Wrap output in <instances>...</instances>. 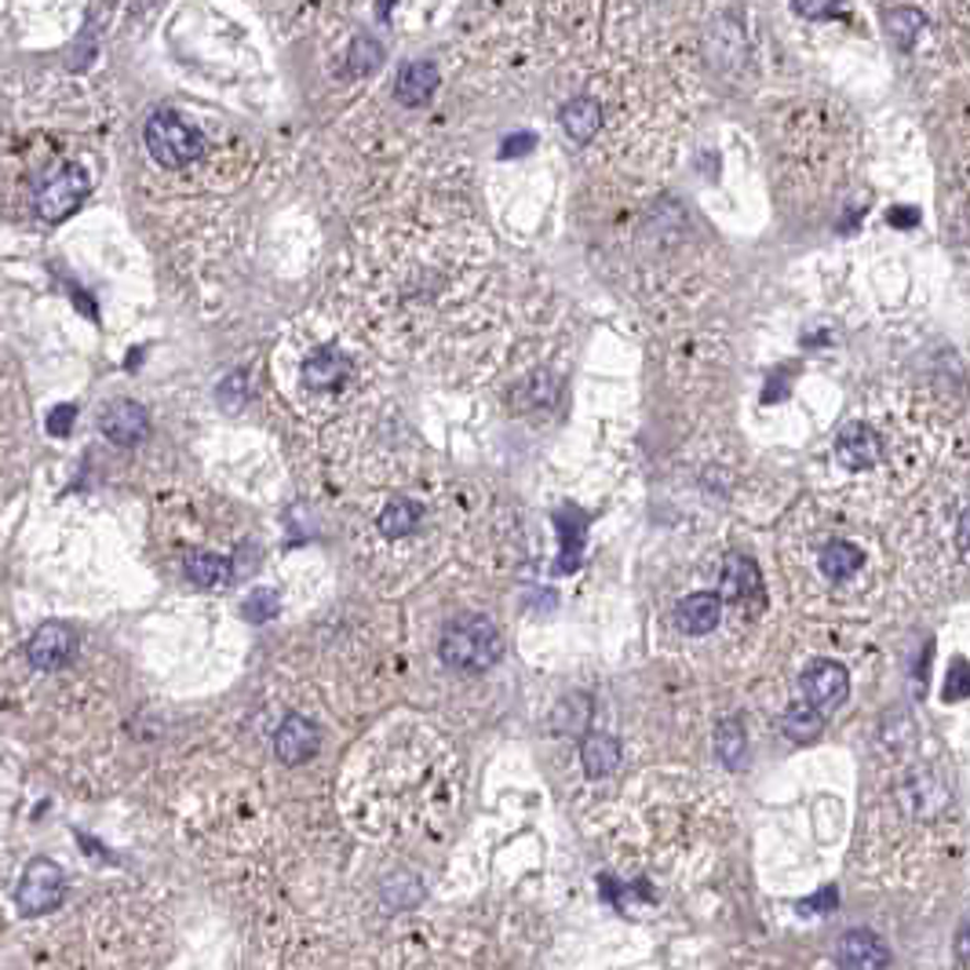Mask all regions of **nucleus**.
Segmentation results:
<instances>
[{
  "label": "nucleus",
  "instance_id": "obj_1",
  "mask_svg": "<svg viewBox=\"0 0 970 970\" xmlns=\"http://www.w3.org/2000/svg\"><path fill=\"white\" fill-rule=\"evenodd\" d=\"M850 161V124L828 102L792 107L781 129V168L795 193H821Z\"/></svg>",
  "mask_w": 970,
  "mask_h": 970
},
{
  "label": "nucleus",
  "instance_id": "obj_2",
  "mask_svg": "<svg viewBox=\"0 0 970 970\" xmlns=\"http://www.w3.org/2000/svg\"><path fill=\"white\" fill-rule=\"evenodd\" d=\"M869 566H872L869 544L850 533H843V529H828L825 536H817V533L799 536V547H795V558L789 569L792 573L814 577L821 595L843 599V595H854V588L861 584V577L869 573Z\"/></svg>",
  "mask_w": 970,
  "mask_h": 970
},
{
  "label": "nucleus",
  "instance_id": "obj_3",
  "mask_svg": "<svg viewBox=\"0 0 970 970\" xmlns=\"http://www.w3.org/2000/svg\"><path fill=\"white\" fill-rule=\"evenodd\" d=\"M504 654V638L489 617H464L445 627L442 660L456 671H486Z\"/></svg>",
  "mask_w": 970,
  "mask_h": 970
},
{
  "label": "nucleus",
  "instance_id": "obj_4",
  "mask_svg": "<svg viewBox=\"0 0 970 970\" xmlns=\"http://www.w3.org/2000/svg\"><path fill=\"white\" fill-rule=\"evenodd\" d=\"M201 135L176 113H154L146 121V150L161 168H187L201 157Z\"/></svg>",
  "mask_w": 970,
  "mask_h": 970
},
{
  "label": "nucleus",
  "instance_id": "obj_5",
  "mask_svg": "<svg viewBox=\"0 0 970 970\" xmlns=\"http://www.w3.org/2000/svg\"><path fill=\"white\" fill-rule=\"evenodd\" d=\"M347 380H350V361H347V350H339V344L322 339V344L303 350V358H300L303 394L336 398L339 391H347Z\"/></svg>",
  "mask_w": 970,
  "mask_h": 970
},
{
  "label": "nucleus",
  "instance_id": "obj_6",
  "mask_svg": "<svg viewBox=\"0 0 970 970\" xmlns=\"http://www.w3.org/2000/svg\"><path fill=\"white\" fill-rule=\"evenodd\" d=\"M88 187L91 179L81 165H63L55 168L52 176H44V182L37 187V193H33V209H37L41 220H66V215H74L77 209H81V201L88 198Z\"/></svg>",
  "mask_w": 970,
  "mask_h": 970
},
{
  "label": "nucleus",
  "instance_id": "obj_7",
  "mask_svg": "<svg viewBox=\"0 0 970 970\" xmlns=\"http://www.w3.org/2000/svg\"><path fill=\"white\" fill-rule=\"evenodd\" d=\"M66 890V872L55 861H30L26 872H22V887H19V908L22 916H44L63 901Z\"/></svg>",
  "mask_w": 970,
  "mask_h": 970
},
{
  "label": "nucleus",
  "instance_id": "obj_8",
  "mask_svg": "<svg viewBox=\"0 0 970 970\" xmlns=\"http://www.w3.org/2000/svg\"><path fill=\"white\" fill-rule=\"evenodd\" d=\"M799 690H803V698L814 712L828 715L850 698V671L836 665V660H817V665H810L799 676Z\"/></svg>",
  "mask_w": 970,
  "mask_h": 970
},
{
  "label": "nucleus",
  "instance_id": "obj_9",
  "mask_svg": "<svg viewBox=\"0 0 970 970\" xmlns=\"http://www.w3.org/2000/svg\"><path fill=\"white\" fill-rule=\"evenodd\" d=\"M74 654H77V632H74V627H66V624H41L37 632H33V638H30V646H26L30 665L41 668V671L63 668Z\"/></svg>",
  "mask_w": 970,
  "mask_h": 970
},
{
  "label": "nucleus",
  "instance_id": "obj_10",
  "mask_svg": "<svg viewBox=\"0 0 970 970\" xmlns=\"http://www.w3.org/2000/svg\"><path fill=\"white\" fill-rule=\"evenodd\" d=\"M723 610H726V602L718 591H693V595L679 602L676 624H679V632H687V635H712L715 627L723 624Z\"/></svg>",
  "mask_w": 970,
  "mask_h": 970
},
{
  "label": "nucleus",
  "instance_id": "obj_11",
  "mask_svg": "<svg viewBox=\"0 0 970 970\" xmlns=\"http://www.w3.org/2000/svg\"><path fill=\"white\" fill-rule=\"evenodd\" d=\"M839 460L850 467V471H872V467L883 464V435L869 424H850L839 438Z\"/></svg>",
  "mask_w": 970,
  "mask_h": 970
},
{
  "label": "nucleus",
  "instance_id": "obj_12",
  "mask_svg": "<svg viewBox=\"0 0 970 970\" xmlns=\"http://www.w3.org/2000/svg\"><path fill=\"white\" fill-rule=\"evenodd\" d=\"M274 748H278V759L289 762V767H300L317 751V729L311 718L303 715H289L274 737Z\"/></svg>",
  "mask_w": 970,
  "mask_h": 970
},
{
  "label": "nucleus",
  "instance_id": "obj_13",
  "mask_svg": "<svg viewBox=\"0 0 970 970\" xmlns=\"http://www.w3.org/2000/svg\"><path fill=\"white\" fill-rule=\"evenodd\" d=\"M718 595H723V602L759 599L762 595L759 566L751 562V558H729L726 569H723V584H718Z\"/></svg>",
  "mask_w": 970,
  "mask_h": 970
},
{
  "label": "nucleus",
  "instance_id": "obj_14",
  "mask_svg": "<svg viewBox=\"0 0 970 970\" xmlns=\"http://www.w3.org/2000/svg\"><path fill=\"white\" fill-rule=\"evenodd\" d=\"M562 129L573 143H591L602 129V102L591 96H577L562 107Z\"/></svg>",
  "mask_w": 970,
  "mask_h": 970
},
{
  "label": "nucleus",
  "instance_id": "obj_15",
  "mask_svg": "<svg viewBox=\"0 0 970 970\" xmlns=\"http://www.w3.org/2000/svg\"><path fill=\"white\" fill-rule=\"evenodd\" d=\"M102 435L121 445L140 442L146 435V413L135 402H113L107 413H102Z\"/></svg>",
  "mask_w": 970,
  "mask_h": 970
},
{
  "label": "nucleus",
  "instance_id": "obj_16",
  "mask_svg": "<svg viewBox=\"0 0 970 970\" xmlns=\"http://www.w3.org/2000/svg\"><path fill=\"white\" fill-rule=\"evenodd\" d=\"M438 88V70L435 63L427 59H416L402 66V74H398V99L405 102V107H424V102H431V96H435Z\"/></svg>",
  "mask_w": 970,
  "mask_h": 970
},
{
  "label": "nucleus",
  "instance_id": "obj_17",
  "mask_svg": "<svg viewBox=\"0 0 970 970\" xmlns=\"http://www.w3.org/2000/svg\"><path fill=\"white\" fill-rule=\"evenodd\" d=\"M420 522H424V508L416 500H394L376 515V533L387 536V540H405L420 529Z\"/></svg>",
  "mask_w": 970,
  "mask_h": 970
},
{
  "label": "nucleus",
  "instance_id": "obj_18",
  "mask_svg": "<svg viewBox=\"0 0 970 970\" xmlns=\"http://www.w3.org/2000/svg\"><path fill=\"white\" fill-rule=\"evenodd\" d=\"M883 963H887V949L872 934L854 930L839 941V967H883Z\"/></svg>",
  "mask_w": 970,
  "mask_h": 970
},
{
  "label": "nucleus",
  "instance_id": "obj_19",
  "mask_svg": "<svg viewBox=\"0 0 970 970\" xmlns=\"http://www.w3.org/2000/svg\"><path fill=\"white\" fill-rule=\"evenodd\" d=\"M187 577L198 588L220 591V588H226L234 580V566H231V558L212 555V551H201V555H193L190 562H187Z\"/></svg>",
  "mask_w": 970,
  "mask_h": 970
},
{
  "label": "nucleus",
  "instance_id": "obj_20",
  "mask_svg": "<svg viewBox=\"0 0 970 970\" xmlns=\"http://www.w3.org/2000/svg\"><path fill=\"white\" fill-rule=\"evenodd\" d=\"M580 759H584L591 778H606V773L621 767V745L606 734H588L584 748H580Z\"/></svg>",
  "mask_w": 970,
  "mask_h": 970
},
{
  "label": "nucleus",
  "instance_id": "obj_21",
  "mask_svg": "<svg viewBox=\"0 0 970 970\" xmlns=\"http://www.w3.org/2000/svg\"><path fill=\"white\" fill-rule=\"evenodd\" d=\"M883 22H887V33L901 44V48H912V41H916L923 30V15L916 8H890Z\"/></svg>",
  "mask_w": 970,
  "mask_h": 970
},
{
  "label": "nucleus",
  "instance_id": "obj_22",
  "mask_svg": "<svg viewBox=\"0 0 970 970\" xmlns=\"http://www.w3.org/2000/svg\"><path fill=\"white\" fill-rule=\"evenodd\" d=\"M383 63V44H376L372 37H358L350 44V70L354 74H372L376 66Z\"/></svg>",
  "mask_w": 970,
  "mask_h": 970
},
{
  "label": "nucleus",
  "instance_id": "obj_23",
  "mask_svg": "<svg viewBox=\"0 0 970 970\" xmlns=\"http://www.w3.org/2000/svg\"><path fill=\"white\" fill-rule=\"evenodd\" d=\"M792 4L799 15H806V19H832L839 8V0H792Z\"/></svg>",
  "mask_w": 970,
  "mask_h": 970
},
{
  "label": "nucleus",
  "instance_id": "obj_24",
  "mask_svg": "<svg viewBox=\"0 0 970 970\" xmlns=\"http://www.w3.org/2000/svg\"><path fill=\"white\" fill-rule=\"evenodd\" d=\"M245 613H248V617H256V621H267V617H270V613H274L270 591H267V599H264V602H259V595H256L253 602H248V606H245Z\"/></svg>",
  "mask_w": 970,
  "mask_h": 970
},
{
  "label": "nucleus",
  "instance_id": "obj_25",
  "mask_svg": "<svg viewBox=\"0 0 970 970\" xmlns=\"http://www.w3.org/2000/svg\"><path fill=\"white\" fill-rule=\"evenodd\" d=\"M960 536H963V547H970V508L963 511V519H960Z\"/></svg>",
  "mask_w": 970,
  "mask_h": 970
}]
</instances>
